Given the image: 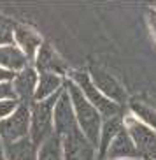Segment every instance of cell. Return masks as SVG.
Returning a JSON list of instances; mask_svg holds the SVG:
<instances>
[{
    "label": "cell",
    "mask_w": 156,
    "mask_h": 160,
    "mask_svg": "<svg viewBox=\"0 0 156 160\" xmlns=\"http://www.w3.org/2000/svg\"><path fill=\"white\" fill-rule=\"evenodd\" d=\"M60 88H62V78H60V76L51 74V72H42L40 78H39L33 100H35V102H40V100L49 99V97L54 95Z\"/></svg>",
    "instance_id": "cell-14"
},
{
    "label": "cell",
    "mask_w": 156,
    "mask_h": 160,
    "mask_svg": "<svg viewBox=\"0 0 156 160\" xmlns=\"http://www.w3.org/2000/svg\"><path fill=\"white\" fill-rule=\"evenodd\" d=\"M14 30H16V23L9 18L0 16V44H9L12 42L14 37Z\"/></svg>",
    "instance_id": "cell-19"
},
{
    "label": "cell",
    "mask_w": 156,
    "mask_h": 160,
    "mask_svg": "<svg viewBox=\"0 0 156 160\" xmlns=\"http://www.w3.org/2000/svg\"><path fill=\"white\" fill-rule=\"evenodd\" d=\"M18 109V102L16 100H0V120H5V118H9V114Z\"/></svg>",
    "instance_id": "cell-20"
},
{
    "label": "cell",
    "mask_w": 156,
    "mask_h": 160,
    "mask_svg": "<svg viewBox=\"0 0 156 160\" xmlns=\"http://www.w3.org/2000/svg\"><path fill=\"white\" fill-rule=\"evenodd\" d=\"M60 95H62V92H56L49 99L32 104V109H30V139L35 146H40L47 137H51L54 134L51 127V120L54 104H56Z\"/></svg>",
    "instance_id": "cell-2"
},
{
    "label": "cell",
    "mask_w": 156,
    "mask_h": 160,
    "mask_svg": "<svg viewBox=\"0 0 156 160\" xmlns=\"http://www.w3.org/2000/svg\"><path fill=\"white\" fill-rule=\"evenodd\" d=\"M126 157L139 158L132 137H130V134H128L126 128L123 127L118 132V136L112 139L109 150H107V153H105V158H109V160H125Z\"/></svg>",
    "instance_id": "cell-10"
},
{
    "label": "cell",
    "mask_w": 156,
    "mask_h": 160,
    "mask_svg": "<svg viewBox=\"0 0 156 160\" xmlns=\"http://www.w3.org/2000/svg\"><path fill=\"white\" fill-rule=\"evenodd\" d=\"M123 128L121 125V116H114V118H109L107 122L104 123V127H102V132H100V158H105V153L109 150L111 142L116 136H118V132Z\"/></svg>",
    "instance_id": "cell-16"
},
{
    "label": "cell",
    "mask_w": 156,
    "mask_h": 160,
    "mask_svg": "<svg viewBox=\"0 0 156 160\" xmlns=\"http://www.w3.org/2000/svg\"><path fill=\"white\" fill-rule=\"evenodd\" d=\"M90 78L93 81V85L97 86V90L102 92L107 99H111L112 102L118 104V106H123L128 100V95L125 92V88L121 86V83L114 76H111L107 71H104L102 67H97V65L91 67Z\"/></svg>",
    "instance_id": "cell-7"
},
{
    "label": "cell",
    "mask_w": 156,
    "mask_h": 160,
    "mask_svg": "<svg viewBox=\"0 0 156 160\" xmlns=\"http://www.w3.org/2000/svg\"><path fill=\"white\" fill-rule=\"evenodd\" d=\"M16 100V93H14V88L11 83H0V100Z\"/></svg>",
    "instance_id": "cell-21"
},
{
    "label": "cell",
    "mask_w": 156,
    "mask_h": 160,
    "mask_svg": "<svg viewBox=\"0 0 156 160\" xmlns=\"http://www.w3.org/2000/svg\"><path fill=\"white\" fill-rule=\"evenodd\" d=\"M0 160H5V155H4V146H2V141H0Z\"/></svg>",
    "instance_id": "cell-23"
},
{
    "label": "cell",
    "mask_w": 156,
    "mask_h": 160,
    "mask_svg": "<svg viewBox=\"0 0 156 160\" xmlns=\"http://www.w3.org/2000/svg\"><path fill=\"white\" fill-rule=\"evenodd\" d=\"M37 160H63V150L62 141L56 134L47 137L46 141L40 144V150L37 153Z\"/></svg>",
    "instance_id": "cell-17"
},
{
    "label": "cell",
    "mask_w": 156,
    "mask_h": 160,
    "mask_svg": "<svg viewBox=\"0 0 156 160\" xmlns=\"http://www.w3.org/2000/svg\"><path fill=\"white\" fill-rule=\"evenodd\" d=\"M63 160H95V148L79 128L60 137Z\"/></svg>",
    "instance_id": "cell-6"
},
{
    "label": "cell",
    "mask_w": 156,
    "mask_h": 160,
    "mask_svg": "<svg viewBox=\"0 0 156 160\" xmlns=\"http://www.w3.org/2000/svg\"><path fill=\"white\" fill-rule=\"evenodd\" d=\"M37 69L40 71V74L42 72H51V74L58 72V74H62V72L67 71V65L49 44L42 42V46L37 53Z\"/></svg>",
    "instance_id": "cell-11"
},
{
    "label": "cell",
    "mask_w": 156,
    "mask_h": 160,
    "mask_svg": "<svg viewBox=\"0 0 156 160\" xmlns=\"http://www.w3.org/2000/svg\"><path fill=\"white\" fill-rule=\"evenodd\" d=\"M30 130V106L21 104L14 113L5 120H0V141L11 144L26 137Z\"/></svg>",
    "instance_id": "cell-4"
},
{
    "label": "cell",
    "mask_w": 156,
    "mask_h": 160,
    "mask_svg": "<svg viewBox=\"0 0 156 160\" xmlns=\"http://www.w3.org/2000/svg\"><path fill=\"white\" fill-rule=\"evenodd\" d=\"M132 111L140 118L144 125H147V127H151L156 130V111L154 109H151L149 106H146V104H142L140 100H133Z\"/></svg>",
    "instance_id": "cell-18"
},
{
    "label": "cell",
    "mask_w": 156,
    "mask_h": 160,
    "mask_svg": "<svg viewBox=\"0 0 156 160\" xmlns=\"http://www.w3.org/2000/svg\"><path fill=\"white\" fill-rule=\"evenodd\" d=\"M14 78V72H9L7 69H2L0 67V83H7Z\"/></svg>",
    "instance_id": "cell-22"
},
{
    "label": "cell",
    "mask_w": 156,
    "mask_h": 160,
    "mask_svg": "<svg viewBox=\"0 0 156 160\" xmlns=\"http://www.w3.org/2000/svg\"><path fill=\"white\" fill-rule=\"evenodd\" d=\"M67 86H69V97L72 100L77 125L81 127V132L86 136V139L93 144V148H97L100 144V130H102L100 113L88 102V99L83 95V92L74 81H67Z\"/></svg>",
    "instance_id": "cell-1"
},
{
    "label": "cell",
    "mask_w": 156,
    "mask_h": 160,
    "mask_svg": "<svg viewBox=\"0 0 156 160\" xmlns=\"http://www.w3.org/2000/svg\"><path fill=\"white\" fill-rule=\"evenodd\" d=\"M53 120H54V134L58 137H63L69 132L79 128L69 92H62V95L58 97L54 104V111H53Z\"/></svg>",
    "instance_id": "cell-8"
},
{
    "label": "cell",
    "mask_w": 156,
    "mask_h": 160,
    "mask_svg": "<svg viewBox=\"0 0 156 160\" xmlns=\"http://www.w3.org/2000/svg\"><path fill=\"white\" fill-rule=\"evenodd\" d=\"M125 160H142V158H125Z\"/></svg>",
    "instance_id": "cell-24"
},
{
    "label": "cell",
    "mask_w": 156,
    "mask_h": 160,
    "mask_svg": "<svg viewBox=\"0 0 156 160\" xmlns=\"http://www.w3.org/2000/svg\"><path fill=\"white\" fill-rule=\"evenodd\" d=\"M26 57L16 46H0V65L11 71H23L26 67Z\"/></svg>",
    "instance_id": "cell-15"
},
{
    "label": "cell",
    "mask_w": 156,
    "mask_h": 160,
    "mask_svg": "<svg viewBox=\"0 0 156 160\" xmlns=\"http://www.w3.org/2000/svg\"><path fill=\"white\" fill-rule=\"evenodd\" d=\"M126 130L135 144L139 158L156 160V132L135 118L126 120Z\"/></svg>",
    "instance_id": "cell-5"
},
{
    "label": "cell",
    "mask_w": 156,
    "mask_h": 160,
    "mask_svg": "<svg viewBox=\"0 0 156 160\" xmlns=\"http://www.w3.org/2000/svg\"><path fill=\"white\" fill-rule=\"evenodd\" d=\"M16 97L23 100V104L32 102L35 97V90H37V72L33 67H25L23 71H19L14 76V83H12Z\"/></svg>",
    "instance_id": "cell-9"
},
{
    "label": "cell",
    "mask_w": 156,
    "mask_h": 160,
    "mask_svg": "<svg viewBox=\"0 0 156 160\" xmlns=\"http://www.w3.org/2000/svg\"><path fill=\"white\" fill-rule=\"evenodd\" d=\"M14 37H16V41H18V44L21 46V49H23L26 60H33L37 49H40V46H42V39L39 37V33L33 32L28 27L16 25Z\"/></svg>",
    "instance_id": "cell-12"
},
{
    "label": "cell",
    "mask_w": 156,
    "mask_h": 160,
    "mask_svg": "<svg viewBox=\"0 0 156 160\" xmlns=\"http://www.w3.org/2000/svg\"><path fill=\"white\" fill-rule=\"evenodd\" d=\"M72 78H74V83H76V85L79 86V90L83 92V95L88 99V102H90L100 114H104L107 120L121 114V106H118L116 102L107 99L102 92L97 90V86L93 85V81H91V78H90V72L76 71V72H72Z\"/></svg>",
    "instance_id": "cell-3"
},
{
    "label": "cell",
    "mask_w": 156,
    "mask_h": 160,
    "mask_svg": "<svg viewBox=\"0 0 156 160\" xmlns=\"http://www.w3.org/2000/svg\"><path fill=\"white\" fill-rule=\"evenodd\" d=\"M5 160H35L37 158V146L32 142V139L23 137L16 142L4 146Z\"/></svg>",
    "instance_id": "cell-13"
}]
</instances>
